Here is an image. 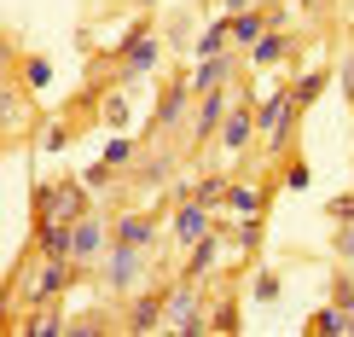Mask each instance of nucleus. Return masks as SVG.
<instances>
[{
	"label": "nucleus",
	"mask_w": 354,
	"mask_h": 337,
	"mask_svg": "<svg viewBox=\"0 0 354 337\" xmlns=\"http://www.w3.org/2000/svg\"><path fill=\"white\" fill-rule=\"evenodd\" d=\"M145 273H151V251L145 244H122L116 239L105 262H99V285L111 291V297H134V291H145Z\"/></svg>",
	"instance_id": "nucleus-1"
},
{
	"label": "nucleus",
	"mask_w": 354,
	"mask_h": 337,
	"mask_svg": "<svg viewBox=\"0 0 354 337\" xmlns=\"http://www.w3.org/2000/svg\"><path fill=\"white\" fill-rule=\"evenodd\" d=\"M82 273H87V268H82L76 256H41V262H35V273L18 285V297L29 302V309H41V302H58L70 285L82 280Z\"/></svg>",
	"instance_id": "nucleus-2"
},
{
	"label": "nucleus",
	"mask_w": 354,
	"mask_h": 337,
	"mask_svg": "<svg viewBox=\"0 0 354 337\" xmlns=\"http://www.w3.org/2000/svg\"><path fill=\"white\" fill-rule=\"evenodd\" d=\"M163 320H169V331H180V337L209 331V314H203V302H198V280L174 273V285L163 291Z\"/></svg>",
	"instance_id": "nucleus-3"
},
{
	"label": "nucleus",
	"mask_w": 354,
	"mask_h": 337,
	"mask_svg": "<svg viewBox=\"0 0 354 337\" xmlns=\"http://www.w3.org/2000/svg\"><path fill=\"white\" fill-rule=\"evenodd\" d=\"M297 93H290V87H279V93H268V105L256 111V128H261V152L268 157H279L290 145V128H297Z\"/></svg>",
	"instance_id": "nucleus-4"
},
{
	"label": "nucleus",
	"mask_w": 354,
	"mask_h": 337,
	"mask_svg": "<svg viewBox=\"0 0 354 337\" xmlns=\"http://www.w3.org/2000/svg\"><path fill=\"white\" fill-rule=\"evenodd\" d=\"M87 198H93V186L82 181H53V192H35V215H53V221H82L87 215Z\"/></svg>",
	"instance_id": "nucleus-5"
},
{
	"label": "nucleus",
	"mask_w": 354,
	"mask_h": 337,
	"mask_svg": "<svg viewBox=\"0 0 354 337\" xmlns=\"http://www.w3.org/2000/svg\"><path fill=\"white\" fill-rule=\"evenodd\" d=\"M227 111H232V93H227V87H209V93H198V111H192V122H186L192 152H198V145H209V140H221V122H227Z\"/></svg>",
	"instance_id": "nucleus-6"
},
{
	"label": "nucleus",
	"mask_w": 354,
	"mask_h": 337,
	"mask_svg": "<svg viewBox=\"0 0 354 337\" xmlns=\"http://www.w3.org/2000/svg\"><path fill=\"white\" fill-rule=\"evenodd\" d=\"M192 99H198V87H192V70H180V76H169L163 82V99H157V134H180V128L192 122V116H186V105H192Z\"/></svg>",
	"instance_id": "nucleus-7"
},
{
	"label": "nucleus",
	"mask_w": 354,
	"mask_h": 337,
	"mask_svg": "<svg viewBox=\"0 0 354 337\" xmlns=\"http://www.w3.org/2000/svg\"><path fill=\"white\" fill-rule=\"evenodd\" d=\"M209 233H215V210H209V203L180 198V203L169 210V239L180 244V251H192V244H198V239H209Z\"/></svg>",
	"instance_id": "nucleus-8"
},
{
	"label": "nucleus",
	"mask_w": 354,
	"mask_h": 337,
	"mask_svg": "<svg viewBox=\"0 0 354 337\" xmlns=\"http://www.w3.org/2000/svg\"><path fill=\"white\" fill-rule=\"evenodd\" d=\"M163 47H169V35H157V29H134V35L122 41V82L151 76V70L163 64Z\"/></svg>",
	"instance_id": "nucleus-9"
},
{
	"label": "nucleus",
	"mask_w": 354,
	"mask_h": 337,
	"mask_svg": "<svg viewBox=\"0 0 354 337\" xmlns=\"http://www.w3.org/2000/svg\"><path fill=\"white\" fill-rule=\"evenodd\" d=\"M111 244H116V227L105 221V215H93V210H87L82 221H76V244H70V256H76L82 268H99Z\"/></svg>",
	"instance_id": "nucleus-10"
},
{
	"label": "nucleus",
	"mask_w": 354,
	"mask_h": 337,
	"mask_svg": "<svg viewBox=\"0 0 354 337\" xmlns=\"http://www.w3.org/2000/svg\"><path fill=\"white\" fill-rule=\"evenodd\" d=\"M174 169H180V152L157 145V152H145V157H134V163L122 169V181H128V186H140V192H151V186H163Z\"/></svg>",
	"instance_id": "nucleus-11"
},
{
	"label": "nucleus",
	"mask_w": 354,
	"mask_h": 337,
	"mask_svg": "<svg viewBox=\"0 0 354 337\" xmlns=\"http://www.w3.org/2000/svg\"><path fill=\"white\" fill-rule=\"evenodd\" d=\"M256 140H261L256 111H250V105H244V93H239V99H232V111H227V122H221V152H227V157H244Z\"/></svg>",
	"instance_id": "nucleus-12"
},
{
	"label": "nucleus",
	"mask_w": 354,
	"mask_h": 337,
	"mask_svg": "<svg viewBox=\"0 0 354 337\" xmlns=\"http://www.w3.org/2000/svg\"><path fill=\"white\" fill-rule=\"evenodd\" d=\"M122 331H134V337H145V331H169L163 297H157V291H134V297H128V314H122Z\"/></svg>",
	"instance_id": "nucleus-13"
},
{
	"label": "nucleus",
	"mask_w": 354,
	"mask_h": 337,
	"mask_svg": "<svg viewBox=\"0 0 354 337\" xmlns=\"http://www.w3.org/2000/svg\"><path fill=\"white\" fill-rule=\"evenodd\" d=\"M111 227H116V239H122V244H145V251H157L169 221H157V215H145V210H122Z\"/></svg>",
	"instance_id": "nucleus-14"
},
{
	"label": "nucleus",
	"mask_w": 354,
	"mask_h": 337,
	"mask_svg": "<svg viewBox=\"0 0 354 337\" xmlns=\"http://www.w3.org/2000/svg\"><path fill=\"white\" fill-rule=\"evenodd\" d=\"M239 82V53H215V58H192V87L209 93V87H232Z\"/></svg>",
	"instance_id": "nucleus-15"
},
{
	"label": "nucleus",
	"mask_w": 354,
	"mask_h": 337,
	"mask_svg": "<svg viewBox=\"0 0 354 337\" xmlns=\"http://www.w3.org/2000/svg\"><path fill=\"white\" fill-rule=\"evenodd\" d=\"M244 58H250V70H279V64L290 58V35L273 24V29H268V35H261V41H256V47H250Z\"/></svg>",
	"instance_id": "nucleus-16"
},
{
	"label": "nucleus",
	"mask_w": 354,
	"mask_h": 337,
	"mask_svg": "<svg viewBox=\"0 0 354 337\" xmlns=\"http://www.w3.org/2000/svg\"><path fill=\"white\" fill-rule=\"evenodd\" d=\"M348 337L354 331V314L343 309V302H326V309H314V320H308V337Z\"/></svg>",
	"instance_id": "nucleus-17"
},
{
	"label": "nucleus",
	"mask_w": 354,
	"mask_h": 337,
	"mask_svg": "<svg viewBox=\"0 0 354 337\" xmlns=\"http://www.w3.org/2000/svg\"><path fill=\"white\" fill-rule=\"evenodd\" d=\"M215 53H232V18H227V12H221V18L192 41V58H215Z\"/></svg>",
	"instance_id": "nucleus-18"
},
{
	"label": "nucleus",
	"mask_w": 354,
	"mask_h": 337,
	"mask_svg": "<svg viewBox=\"0 0 354 337\" xmlns=\"http://www.w3.org/2000/svg\"><path fill=\"white\" fill-rule=\"evenodd\" d=\"M12 331H24V337H64V331H70V320L58 314V309L47 314V302H41V309H29V320H18Z\"/></svg>",
	"instance_id": "nucleus-19"
},
{
	"label": "nucleus",
	"mask_w": 354,
	"mask_h": 337,
	"mask_svg": "<svg viewBox=\"0 0 354 337\" xmlns=\"http://www.w3.org/2000/svg\"><path fill=\"white\" fill-rule=\"evenodd\" d=\"M268 29H273V18H261L256 6H250V12H239V18H232V47H244V53H250L261 35H268Z\"/></svg>",
	"instance_id": "nucleus-20"
},
{
	"label": "nucleus",
	"mask_w": 354,
	"mask_h": 337,
	"mask_svg": "<svg viewBox=\"0 0 354 337\" xmlns=\"http://www.w3.org/2000/svg\"><path fill=\"white\" fill-rule=\"evenodd\" d=\"M261 203H268V192H261L256 181H232V192H227V215H261Z\"/></svg>",
	"instance_id": "nucleus-21"
},
{
	"label": "nucleus",
	"mask_w": 354,
	"mask_h": 337,
	"mask_svg": "<svg viewBox=\"0 0 354 337\" xmlns=\"http://www.w3.org/2000/svg\"><path fill=\"white\" fill-rule=\"evenodd\" d=\"M24 93L29 87H12V82H6V93H0V122H6V134H18V128L29 122V99Z\"/></svg>",
	"instance_id": "nucleus-22"
},
{
	"label": "nucleus",
	"mask_w": 354,
	"mask_h": 337,
	"mask_svg": "<svg viewBox=\"0 0 354 337\" xmlns=\"http://www.w3.org/2000/svg\"><path fill=\"white\" fill-rule=\"evenodd\" d=\"M227 192H232L227 174H198V186H192V198L209 203V210H227Z\"/></svg>",
	"instance_id": "nucleus-23"
},
{
	"label": "nucleus",
	"mask_w": 354,
	"mask_h": 337,
	"mask_svg": "<svg viewBox=\"0 0 354 337\" xmlns=\"http://www.w3.org/2000/svg\"><path fill=\"white\" fill-rule=\"evenodd\" d=\"M250 297H256L261 309H273V302L285 297V280H279L273 268H256V280H250Z\"/></svg>",
	"instance_id": "nucleus-24"
},
{
	"label": "nucleus",
	"mask_w": 354,
	"mask_h": 337,
	"mask_svg": "<svg viewBox=\"0 0 354 337\" xmlns=\"http://www.w3.org/2000/svg\"><path fill=\"white\" fill-rule=\"evenodd\" d=\"M134 152H140V140L128 134V128H116V134L105 140V163H116V169H128V163H134Z\"/></svg>",
	"instance_id": "nucleus-25"
},
{
	"label": "nucleus",
	"mask_w": 354,
	"mask_h": 337,
	"mask_svg": "<svg viewBox=\"0 0 354 337\" xmlns=\"http://www.w3.org/2000/svg\"><path fill=\"white\" fill-rule=\"evenodd\" d=\"M326 82H331V70H326V64L308 70V76H297V87H290V93H297V105H314V99L326 93Z\"/></svg>",
	"instance_id": "nucleus-26"
},
{
	"label": "nucleus",
	"mask_w": 354,
	"mask_h": 337,
	"mask_svg": "<svg viewBox=\"0 0 354 337\" xmlns=\"http://www.w3.org/2000/svg\"><path fill=\"white\" fill-rule=\"evenodd\" d=\"M47 82H53V64H47L41 53H29V58H24V87H29V93H41Z\"/></svg>",
	"instance_id": "nucleus-27"
},
{
	"label": "nucleus",
	"mask_w": 354,
	"mask_h": 337,
	"mask_svg": "<svg viewBox=\"0 0 354 337\" xmlns=\"http://www.w3.org/2000/svg\"><path fill=\"white\" fill-rule=\"evenodd\" d=\"M41 152H47V157H58V152H64V145H70V122H41Z\"/></svg>",
	"instance_id": "nucleus-28"
},
{
	"label": "nucleus",
	"mask_w": 354,
	"mask_h": 337,
	"mask_svg": "<svg viewBox=\"0 0 354 337\" xmlns=\"http://www.w3.org/2000/svg\"><path fill=\"white\" fill-rule=\"evenodd\" d=\"M331 256L354 268V221H337V227H331Z\"/></svg>",
	"instance_id": "nucleus-29"
},
{
	"label": "nucleus",
	"mask_w": 354,
	"mask_h": 337,
	"mask_svg": "<svg viewBox=\"0 0 354 337\" xmlns=\"http://www.w3.org/2000/svg\"><path fill=\"white\" fill-rule=\"evenodd\" d=\"M99 122H105L111 134H116V128H128V99H122V93H111L105 105H99Z\"/></svg>",
	"instance_id": "nucleus-30"
},
{
	"label": "nucleus",
	"mask_w": 354,
	"mask_h": 337,
	"mask_svg": "<svg viewBox=\"0 0 354 337\" xmlns=\"http://www.w3.org/2000/svg\"><path fill=\"white\" fill-rule=\"evenodd\" d=\"M116 174H122V169H116V163H105V157H99V163H93V169H87V174H82V181H87V186H93V192H111V186H116Z\"/></svg>",
	"instance_id": "nucleus-31"
},
{
	"label": "nucleus",
	"mask_w": 354,
	"mask_h": 337,
	"mask_svg": "<svg viewBox=\"0 0 354 337\" xmlns=\"http://www.w3.org/2000/svg\"><path fill=\"white\" fill-rule=\"evenodd\" d=\"M244 320H239V302H221V309L209 314V331H239Z\"/></svg>",
	"instance_id": "nucleus-32"
},
{
	"label": "nucleus",
	"mask_w": 354,
	"mask_h": 337,
	"mask_svg": "<svg viewBox=\"0 0 354 337\" xmlns=\"http://www.w3.org/2000/svg\"><path fill=\"white\" fill-rule=\"evenodd\" d=\"M326 221L337 227V221H354V192H337L331 203H326Z\"/></svg>",
	"instance_id": "nucleus-33"
},
{
	"label": "nucleus",
	"mask_w": 354,
	"mask_h": 337,
	"mask_svg": "<svg viewBox=\"0 0 354 337\" xmlns=\"http://www.w3.org/2000/svg\"><path fill=\"white\" fill-rule=\"evenodd\" d=\"M308 181H314L308 163H302V157H290V163H285V186H290V192H308Z\"/></svg>",
	"instance_id": "nucleus-34"
},
{
	"label": "nucleus",
	"mask_w": 354,
	"mask_h": 337,
	"mask_svg": "<svg viewBox=\"0 0 354 337\" xmlns=\"http://www.w3.org/2000/svg\"><path fill=\"white\" fill-rule=\"evenodd\" d=\"M331 302H343V309L354 314V273H337L331 280Z\"/></svg>",
	"instance_id": "nucleus-35"
},
{
	"label": "nucleus",
	"mask_w": 354,
	"mask_h": 337,
	"mask_svg": "<svg viewBox=\"0 0 354 337\" xmlns=\"http://www.w3.org/2000/svg\"><path fill=\"white\" fill-rule=\"evenodd\" d=\"M337 87H343V99L354 105V47L343 53V70H337Z\"/></svg>",
	"instance_id": "nucleus-36"
},
{
	"label": "nucleus",
	"mask_w": 354,
	"mask_h": 337,
	"mask_svg": "<svg viewBox=\"0 0 354 337\" xmlns=\"http://www.w3.org/2000/svg\"><path fill=\"white\" fill-rule=\"evenodd\" d=\"M93 331H105L99 314H76V320H70V337H93Z\"/></svg>",
	"instance_id": "nucleus-37"
},
{
	"label": "nucleus",
	"mask_w": 354,
	"mask_h": 337,
	"mask_svg": "<svg viewBox=\"0 0 354 337\" xmlns=\"http://www.w3.org/2000/svg\"><path fill=\"white\" fill-rule=\"evenodd\" d=\"M256 6V0H221V12H227V18H239V12H250Z\"/></svg>",
	"instance_id": "nucleus-38"
},
{
	"label": "nucleus",
	"mask_w": 354,
	"mask_h": 337,
	"mask_svg": "<svg viewBox=\"0 0 354 337\" xmlns=\"http://www.w3.org/2000/svg\"><path fill=\"white\" fill-rule=\"evenodd\" d=\"M297 6H302V12H314V6H319V0H297Z\"/></svg>",
	"instance_id": "nucleus-39"
},
{
	"label": "nucleus",
	"mask_w": 354,
	"mask_h": 337,
	"mask_svg": "<svg viewBox=\"0 0 354 337\" xmlns=\"http://www.w3.org/2000/svg\"><path fill=\"white\" fill-rule=\"evenodd\" d=\"M145 6H151V0H145Z\"/></svg>",
	"instance_id": "nucleus-40"
}]
</instances>
